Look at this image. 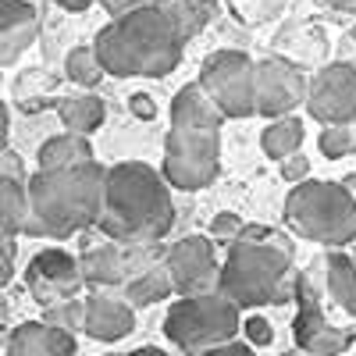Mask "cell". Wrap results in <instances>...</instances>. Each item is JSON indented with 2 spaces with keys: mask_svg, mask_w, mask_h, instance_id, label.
<instances>
[{
  "mask_svg": "<svg viewBox=\"0 0 356 356\" xmlns=\"http://www.w3.org/2000/svg\"><path fill=\"white\" fill-rule=\"evenodd\" d=\"M15 267H18V239L4 235V285L15 278Z\"/></svg>",
  "mask_w": 356,
  "mask_h": 356,
  "instance_id": "e575fe53",
  "label": "cell"
},
{
  "mask_svg": "<svg viewBox=\"0 0 356 356\" xmlns=\"http://www.w3.org/2000/svg\"><path fill=\"white\" fill-rule=\"evenodd\" d=\"M57 114H61L65 132L86 136V139H89V136H93V132L104 125L107 107H104V100H100L97 93H79V97H65L61 107H57Z\"/></svg>",
  "mask_w": 356,
  "mask_h": 356,
  "instance_id": "ffe728a7",
  "label": "cell"
},
{
  "mask_svg": "<svg viewBox=\"0 0 356 356\" xmlns=\"http://www.w3.org/2000/svg\"><path fill=\"white\" fill-rule=\"evenodd\" d=\"M246 232V221L239 214H232V211H221L214 221H211V239L232 246V243H239V235Z\"/></svg>",
  "mask_w": 356,
  "mask_h": 356,
  "instance_id": "83f0119b",
  "label": "cell"
},
{
  "mask_svg": "<svg viewBox=\"0 0 356 356\" xmlns=\"http://www.w3.org/2000/svg\"><path fill=\"white\" fill-rule=\"evenodd\" d=\"M324 4H332L339 11H356V0H324Z\"/></svg>",
  "mask_w": 356,
  "mask_h": 356,
  "instance_id": "74e56055",
  "label": "cell"
},
{
  "mask_svg": "<svg viewBox=\"0 0 356 356\" xmlns=\"http://www.w3.org/2000/svg\"><path fill=\"white\" fill-rule=\"evenodd\" d=\"M40 321L50 324V328H57V332H68V335L86 332V300L79 296V300H68L61 307H50V310H43Z\"/></svg>",
  "mask_w": 356,
  "mask_h": 356,
  "instance_id": "484cf974",
  "label": "cell"
},
{
  "mask_svg": "<svg viewBox=\"0 0 356 356\" xmlns=\"http://www.w3.org/2000/svg\"><path fill=\"white\" fill-rule=\"evenodd\" d=\"M324 289L349 317H356V260L346 250H328L324 257Z\"/></svg>",
  "mask_w": 356,
  "mask_h": 356,
  "instance_id": "d6986e66",
  "label": "cell"
},
{
  "mask_svg": "<svg viewBox=\"0 0 356 356\" xmlns=\"http://www.w3.org/2000/svg\"><path fill=\"white\" fill-rule=\"evenodd\" d=\"M317 146H321V154L332 157V161L356 154V125H328V129H321Z\"/></svg>",
  "mask_w": 356,
  "mask_h": 356,
  "instance_id": "4316f807",
  "label": "cell"
},
{
  "mask_svg": "<svg viewBox=\"0 0 356 356\" xmlns=\"http://www.w3.org/2000/svg\"><path fill=\"white\" fill-rule=\"evenodd\" d=\"M225 114L214 107V100L207 97V89L200 82L182 86L171 97V129H211L221 132Z\"/></svg>",
  "mask_w": 356,
  "mask_h": 356,
  "instance_id": "e0dca14e",
  "label": "cell"
},
{
  "mask_svg": "<svg viewBox=\"0 0 356 356\" xmlns=\"http://www.w3.org/2000/svg\"><path fill=\"white\" fill-rule=\"evenodd\" d=\"M129 356H171V353H164V349H157V346H143V349H132Z\"/></svg>",
  "mask_w": 356,
  "mask_h": 356,
  "instance_id": "8d00e7d4",
  "label": "cell"
},
{
  "mask_svg": "<svg viewBox=\"0 0 356 356\" xmlns=\"http://www.w3.org/2000/svg\"><path fill=\"white\" fill-rule=\"evenodd\" d=\"M282 178H285L292 189H296V186H303V182H310V157L296 154V157L282 161Z\"/></svg>",
  "mask_w": 356,
  "mask_h": 356,
  "instance_id": "4dcf8cb0",
  "label": "cell"
},
{
  "mask_svg": "<svg viewBox=\"0 0 356 356\" xmlns=\"http://www.w3.org/2000/svg\"><path fill=\"white\" fill-rule=\"evenodd\" d=\"M200 356H257L250 342H228V346H218V349H207Z\"/></svg>",
  "mask_w": 356,
  "mask_h": 356,
  "instance_id": "836d02e7",
  "label": "cell"
},
{
  "mask_svg": "<svg viewBox=\"0 0 356 356\" xmlns=\"http://www.w3.org/2000/svg\"><path fill=\"white\" fill-rule=\"evenodd\" d=\"M0 178H11V182H29L25 164H22V157L11 150V146H4V157H0Z\"/></svg>",
  "mask_w": 356,
  "mask_h": 356,
  "instance_id": "1f68e13d",
  "label": "cell"
},
{
  "mask_svg": "<svg viewBox=\"0 0 356 356\" xmlns=\"http://www.w3.org/2000/svg\"><path fill=\"white\" fill-rule=\"evenodd\" d=\"M104 11L122 18V15H132V11H143V8H171L175 0H100Z\"/></svg>",
  "mask_w": 356,
  "mask_h": 356,
  "instance_id": "f546056e",
  "label": "cell"
},
{
  "mask_svg": "<svg viewBox=\"0 0 356 356\" xmlns=\"http://www.w3.org/2000/svg\"><path fill=\"white\" fill-rule=\"evenodd\" d=\"M129 107H132L136 118H146V122H150V118H157V104H154V97H146V93H136V97L129 100Z\"/></svg>",
  "mask_w": 356,
  "mask_h": 356,
  "instance_id": "d6a6232c",
  "label": "cell"
},
{
  "mask_svg": "<svg viewBox=\"0 0 356 356\" xmlns=\"http://www.w3.org/2000/svg\"><path fill=\"white\" fill-rule=\"evenodd\" d=\"M164 178L171 189L196 193L221 175V132L211 129H168L164 136Z\"/></svg>",
  "mask_w": 356,
  "mask_h": 356,
  "instance_id": "52a82bcc",
  "label": "cell"
},
{
  "mask_svg": "<svg viewBox=\"0 0 356 356\" xmlns=\"http://www.w3.org/2000/svg\"><path fill=\"white\" fill-rule=\"evenodd\" d=\"M65 75L89 93L93 86H100V82H104L107 68L100 65V57H97V50H93V47H75V50L68 54V61H65Z\"/></svg>",
  "mask_w": 356,
  "mask_h": 356,
  "instance_id": "cb8c5ba5",
  "label": "cell"
},
{
  "mask_svg": "<svg viewBox=\"0 0 356 356\" xmlns=\"http://www.w3.org/2000/svg\"><path fill=\"white\" fill-rule=\"evenodd\" d=\"M171 292H175V289H171V278H168V267L157 264V267H150L146 275H139L136 282H129L118 296H122L132 310H139V307H154V303L168 300Z\"/></svg>",
  "mask_w": 356,
  "mask_h": 356,
  "instance_id": "603a6c76",
  "label": "cell"
},
{
  "mask_svg": "<svg viewBox=\"0 0 356 356\" xmlns=\"http://www.w3.org/2000/svg\"><path fill=\"white\" fill-rule=\"evenodd\" d=\"M171 8H175L178 22H182L186 40H193V36H200L203 29L214 22V15H218V0H175Z\"/></svg>",
  "mask_w": 356,
  "mask_h": 356,
  "instance_id": "d4e9b609",
  "label": "cell"
},
{
  "mask_svg": "<svg viewBox=\"0 0 356 356\" xmlns=\"http://www.w3.org/2000/svg\"><path fill=\"white\" fill-rule=\"evenodd\" d=\"M54 8H65V11H72V15H79V11H89L97 4V0H50Z\"/></svg>",
  "mask_w": 356,
  "mask_h": 356,
  "instance_id": "d590c367",
  "label": "cell"
},
{
  "mask_svg": "<svg viewBox=\"0 0 356 356\" xmlns=\"http://www.w3.org/2000/svg\"><path fill=\"white\" fill-rule=\"evenodd\" d=\"M296 321H292V339L296 349H303L310 356H346V349L353 346V332L335 328L324 317L321 307V289L314 282L310 271H300V285H296Z\"/></svg>",
  "mask_w": 356,
  "mask_h": 356,
  "instance_id": "30bf717a",
  "label": "cell"
},
{
  "mask_svg": "<svg viewBox=\"0 0 356 356\" xmlns=\"http://www.w3.org/2000/svg\"><path fill=\"white\" fill-rule=\"evenodd\" d=\"M25 289H29V296H33L43 310L61 307L68 300H79V292L86 289L79 257H72L61 246L40 250L33 260H29V267H25Z\"/></svg>",
  "mask_w": 356,
  "mask_h": 356,
  "instance_id": "8fae6325",
  "label": "cell"
},
{
  "mask_svg": "<svg viewBox=\"0 0 356 356\" xmlns=\"http://www.w3.org/2000/svg\"><path fill=\"white\" fill-rule=\"evenodd\" d=\"M8 356H79V346L68 332H57L43 321H25L8 335Z\"/></svg>",
  "mask_w": 356,
  "mask_h": 356,
  "instance_id": "2e32d148",
  "label": "cell"
},
{
  "mask_svg": "<svg viewBox=\"0 0 356 356\" xmlns=\"http://www.w3.org/2000/svg\"><path fill=\"white\" fill-rule=\"evenodd\" d=\"M40 40V11L29 0H0V65L11 68Z\"/></svg>",
  "mask_w": 356,
  "mask_h": 356,
  "instance_id": "9a60e30c",
  "label": "cell"
},
{
  "mask_svg": "<svg viewBox=\"0 0 356 356\" xmlns=\"http://www.w3.org/2000/svg\"><path fill=\"white\" fill-rule=\"evenodd\" d=\"M310 79L303 68L289 57H260L257 61V114L271 118H292L296 107H307Z\"/></svg>",
  "mask_w": 356,
  "mask_h": 356,
  "instance_id": "7c38bea8",
  "label": "cell"
},
{
  "mask_svg": "<svg viewBox=\"0 0 356 356\" xmlns=\"http://www.w3.org/2000/svg\"><path fill=\"white\" fill-rule=\"evenodd\" d=\"M307 114L314 122L328 125H356V65L335 61L324 65L310 79L307 93Z\"/></svg>",
  "mask_w": 356,
  "mask_h": 356,
  "instance_id": "4fadbf2b",
  "label": "cell"
},
{
  "mask_svg": "<svg viewBox=\"0 0 356 356\" xmlns=\"http://www.w3.org/2000/svg\"><path fill=\"white\" fill-rule=\"evenodd\" d=\"M282 356H310V353H303V349H289V353H282Z\"/></svg>",
  "mask_w": 356,
  "mask_h": 356,
  "instance_id": "f35d334b",
  "label": "cell"
},
{
  "mask_svg": "<svg viewBox=\"0 0 356 356\" xmlns=\"http://www.w3.org/2000/svg\"><path fill=\"white\" fill-rule=\"evenodd\" d=\"M36 171H68V168H86L93 164V146L86 136H72V132H57L50 136L40 154H36Z\"/></svg>",
  "mask_w": 356,
  "mask_h": 356,
  "instance_id": "ac0fdd59",
  "label": "cell"
},
{
  "mask_svg": "<svg viewBox=\"0 0 356 356\" xmlns=\"http://www.w3.org/2000/svg\"><path fill=\"white\" fill-rule=\"evenodd\" d=\"M296 246L285 232L267 225H246L239 243H232L221 260L218 292L239 310L296 303L300 271H292Z\"/></svg>",
  "mask_w": 356,
  "mask_h": 356,
  "instance_id": "7a4b0ae2",
  "label": "cell"
},
{
  "mask_svg": "<svg viewBox=\"0 0 356 356\" xmlns=\"http://www.w3.org/2000/svg\"><path fill=\"white\" fill-rule=\"evenodd\" d=\"M136 332V310L114 292L86 296V335L97 342H122Z\"/></svg>",
  "mask_w": 356,
  "mask_h": 356,
  "instance_id": "5bb4252c",
  "label": "cell"
},
{
  "mask_svg": "<svg viewBox=\"0 0 356 356\" xmlns=\"http://www.w3.org/2000/svg\"><path fill=\"white\" fill-rule=\"evenodd\" d=\"M186 43L175 8H143L111 18L97 33L93 50L114 79H164L182 65Z\"/></svg>",
  "mask_w": 356,
  "mask_h": 356,
  "instance_id": "3957f363",
  "label": "cell"
},
{
  "mask_svg": "<svg viewBox=\"0 0 356 356\" xmlns=\"http://www.w3.org/2000/svg\"><path fill=\"white\" fill-rule=\"evenodd\" d=\"M243 332V310L221 292L193 296V300H175L164 314V335L171 346H178L189 356H200L207 349H218L235 342Z\"/></svg>",
  "mask_w": 356,
  "mask_h": 356,
  "instance_id": "8992f818",
  "label": "cell"
},
{
  "mask_svg": "<svg viewBox=\"0 0 356 356\" xmlns=\"http://www.w3.org/2000/svg\"><path fill=\"white\" fill-rule=\"evenodd\" d=\"M303 122L300 118H278V122H271L264 132H260V146H264V154L271 157V161H289L300 154V146H303Z\"/></svg>",
  "mask_w": 356,
  "mask_h": 356,
  "instance_id": "7402d4cb",
  "label": "cell"
},
{
  "mask_svg": "<svg viewBox=\"0 0 356 356\" xmlns=\"http://www.w3.org/2000/svg\"><path fill=\"white\" fill-rule=\"evenodd\" d=\"M175 228V200L164 171L143 161L107 168V193L97 232L122 246H161Z\"/></svg>",
  "mask_w": 356,
  "mask_h": 356,
  "instance_id": "6da1fadb",
  "label": "cell"
},
{
  "mask_svg": "<svg viewBox=\"0 0 356 356\" xmlns=\"http://www.w3.org/2000/svg\"><path fill=\"white\" fill-rule=\"evenodd\" d=\"M225 118L257 114V61L243 50H218L200 65L196 79Z\"/></svg>",
  "mask_w": 356,
  "mask_h": 356,
  "instance_id": "ba28073f",
  "label": "cell"
},
{
  "mask_svg": "<svg viewBox=\"0 0 356 356\" xmlns=\"http://www.w3.org/2000/svg\"><path fill=\"white\" fill-rule=\"evenodd\" d=\"M285 225L310 243L346 250L356 243V196L346 182H303L285 196Z\"/></svg>",
  "mask_w": 356,
  "mask_h": 356,
  "instance_id": "5b68a950",
  "label": "cell"
},
{
  "mask_svg": "<svg viewBox=\"0 0 356 356\" xmlns=\"http://www.w3.org/2000/svg\"><path fill=\"white\" fill-rule=\"evenodd\" d=\"M353 260H356V250H353Z\"/></svg>",
  "mask_w": 356,
  "mask_h": 356,
  "instance_id": "60d3db41",
  "label": "cell"
},
{
  "mask_svg": "<svg viewBox=\"0 0 356 356\" xmlns=\"http://www.w3.org/2000/svg\"><path fill=\"white\" fill-rule=\"evenodd\" d=\"M164 267H168V278H171V289L178 300L211 296L221 285V264H218L211 235H182L178 243L168 246Z\"/></svg>",
  "mask_w": 356,
  "mask_h": 356,
  "instance_id": "9c48e42d",
  "label": "cell"
},
{
  "mask_svg": "<svg viewBox=\"0 0 356 356\" xmlns=\"http://www.w3.org/2000/svg\"><path fill=\"white\" fill-rule=\"evenodd\" d=\"M243 332H246V342H250L253 349H264V346H271V342H275L271 321L260 317V314H253V317H246V321H243Z\"/></svg>",
  "mask_w": 356,
  "mask_h": 356,
  "instance_id": "f1b7e54d",
  "label": "cell"
},
{
  "mask_svg": "<svg viewBox=\"0 0 356 356\" xmlns=\"http://www.w3.org/2000/svg\"><path fill=\"white\" fill-rule=\"evenodd\" d=\"M107 356H129V353H107Z\"/></svg>",
  "mask_w": 356,
  "mask_h": 356,
  "instance_id": "ab89813d",
  "label": "cell"
},
{
  "mask_svg": "<svg viewBox=\"0 0 356 356\" xmlns=\"http://www.w3.org/2000/svg\"><path fill=\"white\" fill-rule=\"evenodd\" d=\"M107 193V168L100 161L68 171H36L29 175V203L33 218L25 235L36 239H72L97 228Z\"/></svg>",
  "mask_w": 356,
  "mask_h": 356,
  "instance_id": "277c9868",
  "label": "cell"
},
{
  "mask_svg": "<svg viewBox=\"0 0 356 356\" xmlns=\"http://www.w3.org/2000/svg\"><path fill=\"white\" fill-rule=\"evenodd\" d=\"M33 218V203H29V182H11L0 178V225H4L8 239L25 235V225Z\"/></svg>",
  "mask_w": 356,
  "mask_h": 356,
  "instance_id": "44dd1931",
  "label": "cell"
}]
</instances>
